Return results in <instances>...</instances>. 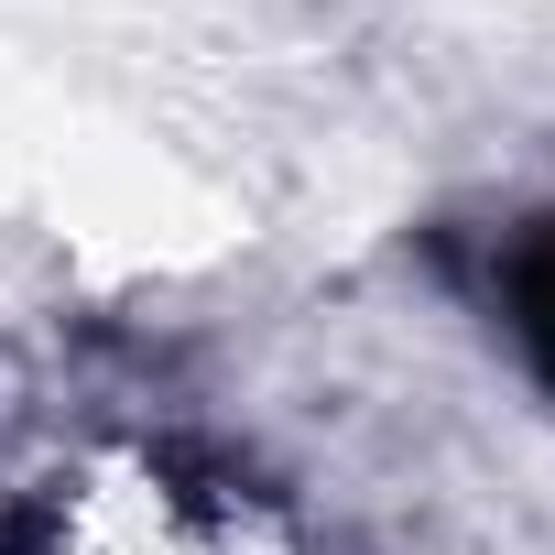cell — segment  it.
Wrapping results in <instances>:
<instances>
[{"instance_id": "cell-1", "label": "cell", "mask_w": 555, "mask_h": 555, "mask_svg": "<svg viewBox=\"0 0 555 555\" xmlns=\"http://www.w3.org/2000/svg\"><path fill=\"white\" fill-rule=\"evenodd\" d=\"M512 327H522V349L555 371V229L512 250Z\"/></svg>"}]
</instances>
